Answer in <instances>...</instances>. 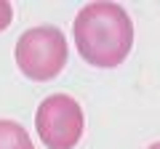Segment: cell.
Masks as SVG:
<instances>
[{"label": "cell", "mask_w": 160, "mask_h": 149, "mask_svg": "<svg viewBox=\"0 0 160 149\" xmlns=\"http://www.w3.org/2000/svg\"><path fill=\"white\" fill-rule=\"evenodd\" d=\"M75 46L91 67H118L133 46V24L118 3H88L75 16Z\"/></svg>", "instance_id": "1"}, {"label": "cell", "mask_w": 160, "mask_h": 149, "mask_svg": "<svg viewBox=\"0 0 160 149\" xmlns=\"http://www.w3.org/2000/svg\"><path fill=\"white\" fill-rule=\"evenodd\" d=\"M16 64L29 80H51L67 64V37L59 27H32L16 40Z\"/></svg>", "instance_id": "2"}, {"label": "cell", "mask_w": 160, "mask_h": 149, "mask_svg": "<svg viewBox=\"0 0 160 149\" xmlns=\"http://www.w3.org/2000/svg\"><path fill=\"white\" fill-rule=\"evenodd\" d=\"M83 109L67 93H53L43 99L35 115L38 136L48 149H72L83 136Z\"/></svg>", "instance_id": "3"}, {"label": "cell", "mask_w": 160, "mask_h": 149, "mask_svg": "<svg viewBox=\"0 0 160 149\" xmlns=\"http://www.w3.org/2000/svg\"><path fill=\"white\" fill-rule=\"evenodd\" d=\"M0 149H35V147L19 123L0 120Z\"/></svg>", "instance_id": "4"}, {"label": "cell", "mask_w": 160, "mask_h": 149, "mask_svg": "<svg viewBox=\"0 0 160 149\" xmlns=\"http://www.w3.org/2000/svg\"><path fill=\"white\" fill-rule=\"evenodd\" d=\"M11 16H13V8L11 3H6V0H0V32L11 24Z\"/></svg>", "instance_id": "5"}, {"label": "cell", "mask_w": 160, "mask_h": 149, "mask_svg": "<svg viewBox=\"0 0 160 149\" xmlns=\"http://www.w3.org/2000/svg\"><path fill=\"white\" fill-rule=\"evenodd\" d=\"M147 149H160V141H155V144H152V147H147Z\"/></svg>", "instance_id": "6"}]
</instances>
